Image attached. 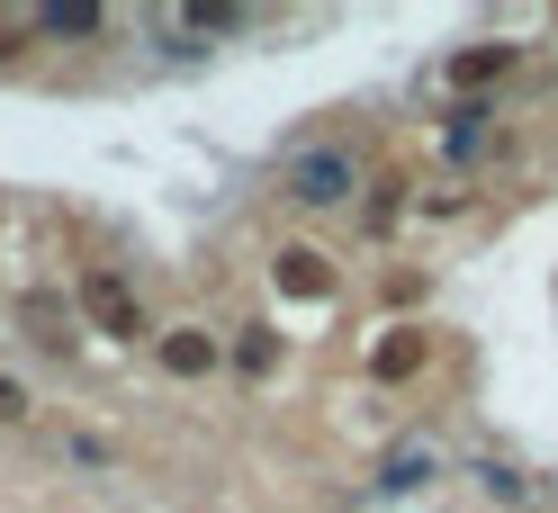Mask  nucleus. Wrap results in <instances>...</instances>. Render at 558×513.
Masks as SVG:
<instances>
[{"instance_id":"1","label":"nucleus","mask_w":558,"mask_h":513,"mask_svg":"<svg viewBox=\"0 0 558 513\" xmlns=\"http://www.w3.org/2000/svg\"><path fill=\"white\" fill-rule=\"evenodd\" d=\"M73 306H82V325H90V333H109V342H154L145 297H135L118 270H82V280H73Z\"/></svg>"},{"instance_id":"2","label":"nucleus","mask_w":558,"mask_h":513,"mask_svg":"<svg viewBox=\"0 0 558 513\" xmlns=\"http://www.w3.org/2000/svg\"><path fill=\"white\" fill-rule=\"evenodd\" d=\"M352 190H361V162L342 145H316V154L289 162V198H298V208H342Z\"/></svg>"},{"instance_id":"3","label":"nucleus","mask_w":558,"mask_h":513,"mask_svg":"<svg viewBox=\"0 0 558 513\" xmlns=\"http://www.w3.org/2000/svg\"><path fill=\"white\" fill-rule=\"evenodd\" d=\"M270 289L298 297V306H325V297H333V261H325L316 244H279V253H270Z\"/></svg>"},{"instance_id":"4","label":"nucleus","mask_w":558,"mask_h":513,"mask_svg":"<svg viewBox=\"0 0 558 513\" xmlns=\"http://www.w3.org/2000/svg\"><path fill=\"white\" fill-rule=\"evenodd\" d=\"M154 361L171 379H207V369H226V342L207 325H171V333H154Z\"/></svg>"},{"instance_id":"5","label":"nucleus","mask_w":558,"mask_h":513,"mask_svg":"<svg viewBox=\"0 0 558 513\" xmlns=\"http://www.w3.org/2000/svg\"><path fill=\"white\" fill-rule=\"evenodd\" d=\"M424 352H433L424 325H388V333L369 342V379H414V369H424Z\"/></svg>"},{"instance_id":"6","label":"nucleus","mask_w":558,"mask_h":513,"mask_svg":"<svg viewBox=\"0 0 558 513\" xmlns=\"http://www.w3.org/2000/svg\"><path fill=\"white\" fill-rule=\"evenodd\" d=\"M19 316H27V333H37L46 352H73V316H63V297H54V289H27V297H19Z\"/></svg>"},{"instance_id":"7","label":"nucleus","mask_w":558,"mask_h":513,"mask_svg":"<svg viewBox=\"0 0 558 513\" xmlns=\"http://www.w3.org/2000/svg\"><path fill=\"white\" fill-rule=\"evenodd\" d=\"M226 361L243 369V379H270V369H279V333H270V325H243V333L226 342Z\"/></svg>"},{"instance_id":"8","label":"nucleus","mask_w":558,"mask_h":513,"mask_svg":"<svg viewBox=\"0 0 558 513\" xmlns=\"http://www.w3.org/2000/svg\"><path fill=\"white\" fill-rule=\"evenodd\" d=\"M496 73H513V46H460V54H450V82H460V90H486Z\"/></svg>"},{"instance_id":"9","label":"nucleus","mask_w":558,"mask_h":513,"mask_svg":"<svg viewBox=\"0 0 558 513\" xmlns=\"http://www.w3.org/2000/svg\"><path fill=\"white\" fill-rule=\"evenodd\" d=\"M99 27H109V10H37V37H99Z\"/></svg>"},{"instance_id":"10","label":"nucleus","mask_w":558,"mask_h":513,"mask_svg":"<svg viewBox=\"0 0 558 513\" xmlns=\"http://www.w3.org/2000/svg\"><path fill=\"white\" fill-rule=\"evenodd\" d=\"M441 145H450V162H469V154L486 145V109H477V99H469V109H450V135H441Z\"/></svg>"},{"instance_id":"11","label":"nucleus","mask_w":558,"mask_h":513,"mask_svg":"<svg viewBox=\"0 0 558 513\" xmlns=\"http://www.w3.org/2000/svg\"><path fill=\"white\" fill-rule=\"evenodd\" d=\"M405 217V181H378V198H369V234H388Z\"/></svg>"},{"instance_id":"12","label":"nucleus","mask_w":558,"mask_h":513,"mask_svg":"<svg viewBox=\"0 0 558 513\" xmlns=\"http://www.w3.org/2000/svg\"><path fill=\"white\" fill-rule=\"evenodd\" d=\"M181 27H198V37H234L243 10H181Z\"/></svg>"},{"instance_id":"13","label":"nucleus","mask_w":558,"mask_h":513,"mask_svg":"<svg viewBox=\"0 0 558 513\" xmlns=\"http://www.w3.org/2000/svg\"><path fill=\"white\" fill-rule=\"evenodd\" d=\"M27 415H37V396H27L19 379H0V424H27Z\"/></svg>"},{"instance_id":"14","label":"nucleus","mask_w":558,"mask_h":513,"mask_svg":"<svg viewBox=\"0 0 558 513\" xmlns=\"http://www.w3.org/2000/svg\"><path fill=\"white\" fill-rule=\"evenodd\" d=\"M27 37H37V19H0V54H19Z\"/></svg>"}]
</instances>
